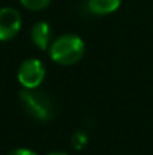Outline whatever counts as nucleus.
Returning a JSON list of instances; mask_svg holds the SVG:
<instances>
[{"label":"nucleus","mask_w":153,"mask_h":155,"mask_svg":"<svg viewBox=\"0 0 153 155\" xmlns=\"http://www.w3.org/2000/svg\"><path fill=\"white\" fill-rule=\"evenodd\" d=\"M20 100L26 111L39 122H48L56 116V104L50 95L38 89H23Z\"/></svg>","instance_id":"f03ea898"},{"label":"nucleus","mask_w":153,"mask_h":155,"mask_svg":"<svg viewBox=\"0 0 153 155\" xmlns=\"http://www.w3.org/2000/svg\"><path fill=\"white\" fill-rule=\"evenodd\" d=\"M50 155H68V154H65V152H53Z\"/></svg>","instance_id":"9d476101"},{"label":"nucleus","mask_w":153,"mask_h":155,"mask_svg":"<svg viewBox=\"0 0 153 155\" xmlns=\"http://www.w3.org/2000/svg\"><path fill=\"white\" fill-rule=\"evenodd\" d=\"M21 14L14 8L0 9V41L14 39L21 30Z\"/></svg>","instance_id":"20e7f679"},{"label":"nucleus","mask_w":153,"mask_h":155,"mask_svg":"<svg viewBox=\"0 0 153 155\" xmlns=\"http://www.w3.org/2000/svg\"><path fill=\"white\" fill-rule=\"evenodd\" d=\"M84 50V41L80 36L74 33H65L53 41L50 45V57L57 65L69 66L81 60Z\"/></svg>","instance_id":"f257e3e1"},{"label":"nucleus","mask_w":153,"mask_h":155,"mask_svg":"<svg viewBox=\"0 0 153 155\" xmlns=\"http://www.w3.org/2000/svg\"><path fill=\"white\" fill-rule=\"evenodd\" d=\"M122 5V0H87V8L92 14L108 15L116 12Z\"/></svg>","instance_id":"423d86ee"},{"label":"nucleus","mask_w":153,"mask_h":155,"mask_svg":"<svg viewBox=\"0 0 153 155\" xmlns=\"http://www.w3.org/2000/svg\"><path fill=\"white\" fill-rule=\"evenodd\" d=\"M8 155H36V152H33L30 149H26V148H18V149L11 151Z\"/></svg>","instance_id":"1a4fd4ad"},{"label":"nucleus","mask_w":153,"mask_h":155,"mask_svg":"<svg viewBox=\"0 0 153 155\" xmlns=\"http://www.w3.org/2000/svg\"><path fill=\"white\" fill-rule=\"evenodd\" d=\"M30 35H32L33 44H35L39 50H42V51H45L47 48L50 50L53 30H51V26L48 23H45V21L36 23V24L32 27V33H30Z\"/></svg>","instance_id":"39448f33"},{"label":"nucleus","mask_w":153,"mask_h":155,"mask_svg":"<svg viewBox=\"0 0 153 155\" xmlns=\"http://www.w3.org/2000/svg\"><path fill=\"white\" fill-rule=\"evenodd\" d=\"M20 3L30 11H42L51 3V0H20Z\"/></svg>","instance_id":"0eeeda50"},{"label":"nucleus","mask_w":153,"mask_h":155,"mask_svg":"<svg viewBox=\"0 0 153 155\" xmlns=\"http://www.w3.org/2000/svg\"><path fill=\"white\" fill-rule=\"evenodd\" d=\"M17 77L24 89H38L45 78V66L38 59H27L20 65Z\"/></svg>","instance_id":"7ed1b4c3"},{"label":"nucleus","mask_w":153,"mask_h":155,"mask_svg":"<svg viewBox=\"0 0 153 155\" xmlns=\"http://www.w3.org/2000/svg\"><path fill=\"white\" fill-rule=\"evenodd\" d=\"M72 140H74V146H75L77 149H81V148L86 145V140H87V137H86L83 133L77 131V133L72 136Z\"/></svg>","instance_id":"6e6552de"}]
</instances>
